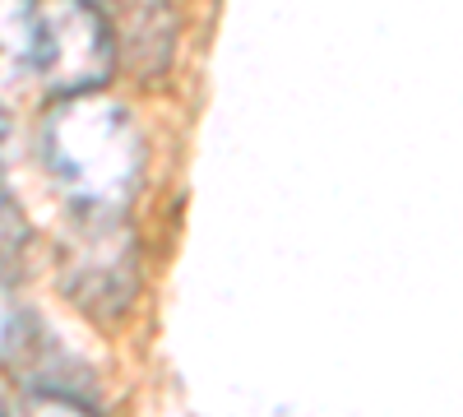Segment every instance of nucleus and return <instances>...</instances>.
Wrapping results in <instances>:
<instances>
[{
    "mask_svg": "<svg viewBox=\"0 0 463 417\" xmlns=\"http://www.w3.org/2000/svg\"><path fill=\"white\" fill-rule=\"evenodd\" d=\"M33 65L47 89L65 98H89L116 70V43L93 0H37L33 14Z\"/></svg>",
    "mask_w": 463,
    "mask_h": 417,
    "instance_id": "2",
    "label": "nucleus"
},
{
    "mask_svg": "<svg viewBox=\"0 0 463 417\" xmlns=\"http://www.w3.org/2000/svg\"><path fill=\"white\" fill-rule=\"evenodd\" d=\"M43 148L52 176L84 209H116L139 181V139L130 117L93 93L65 98L61 111H52Z\"/></svg>",
    "mask_w": 463,
    "mask_h": 417,
    "instance_id": "1",
    "label": "nucleus"
}]
</instances>
